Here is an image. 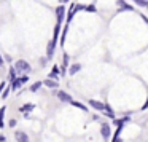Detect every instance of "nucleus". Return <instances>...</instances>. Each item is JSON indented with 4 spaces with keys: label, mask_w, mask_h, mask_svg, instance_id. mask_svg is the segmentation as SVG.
Instances as JSON below:
<instances>
[{
    "label": "nucleus",
    "mask_w": 148,
    "mask_h": 142,
    "mask_svg": "<svg viewBox=\"0 0 148 142\" xmlns=\"http://www.w3.org/2000/svg\"><path fill=\"white\" fill-rule=\"evenodd\" d=\"M26 81H29V77H14V78H11V85H10V90H13V91H18L21 86H23Z\"/></svg>",
    "instance_id": "f257e3e1"
},
{
    "label": "nucleus",
    "mask_w": 148,
    "mask_h": 142,
    "mask_svg": "<svg viewBox=\"0 0 148 142\" xmlns=\"http://www.w3.org/2000/svg\"><path fill=\"white\" fill-rule=\"evenodd\" d=\"M14 69L19 72H30V64L26 61H23V59H19V61H16V64H14Z\"/></svg>",
    "instance_id": "f03ea898"
},
{
    "label": "nucleus",
    "mask_w": 148,
    "mask_h": 142,
    "mask_svg": "<svg viewBox=\"0 0 148 142\" xmlns=\"http://www.w3.org/2000/svg\"><path fill=\"white\" fill-rule=\"evenodd\" d=\"M64 13H65V8L64 5H59V7H56V19H58V24L61 26L62 21H64Z\"/></svg>",
    "instance_id": "7ed1b4c3"
},
{
    "label": "nucleus",
    "mask_w": 148,
    "mask_h": 142,
    "mask_svg": "<svg viewBox=\"0 0 148 142\" xmlns=\"http://www.w3.org/2000/svg\"><path fill=\"white\" fill-rule=\"evenodd\" d=\"M100 136H102L103 139H108L110 136H112V129H110L108 123H102V125H100Z\"/></svg>",
    "instance_id": "20e7f679"
},
{
    "label": "nucleus",
    "mask_w": 148,
    "mask_h": 142,
    "mask_svg": "<svg viewBox=\"0 0 148 142\" xmlns=\"http://www.w3.org/2000/svg\"><path fill=\"white\" fill-rule=\"evenodd\" d=\"M116 7H118V10H127V11L134 10V7H132V5H129L126 0H116Z\"/></svg>",
    "instance_id": "39448f33"
},
{
    "label": "nucleus",
    "mask_w": 148,
    "mask_h": 142,
    "mask_svg": "<svg viewBox=\"0 0 148 142\" xmlns=\"http://www.w3.org/2000/svg\"><path fill=\"white\" fill-rule=\"evenodd\" d=\"M89 105L92 107L94 110H102V112L105 110V104L100 102V101H96V99H91L89 101Z\"/></svg>",
    "instance_id": "423d86ee"
},
{
    "label": "nucleus",
    "mask_w": 148,
    "mask_h": 142,
    "mask_svg": "<svg viewBox=\"0 0 148 142\" xmlns=\"http://www.w3.org/2000/svg\"><path fill=\"white\" fill-rule=\"evenodd\" d=\"M14 139H16L18 142H29V136H27L26 132H23V131L14 132Z\"/></svg>",
    "instance_id": "0eeeda50"
},
{
    "label": "nucleus",
    "mask_w": 148,
    "mask_h": 142,
    "mask_svg": "<svg viewBox=\"0 0 148 142\" xmlns=\"http://www.w3.org/2000/svg\"><path fill=\"white\" fill-rule=\"evenodd\" d=\"M56 96H58L62 102H70V101H72V96H70V94H67L65 91H58V93H56Z\"/></svg>",
    "instance_id": "6e6552de"
},
{
    "label": "nucleus",
    "mask_w": 148,
    "mask_h": 142,
    "mask_svg": "<svg viewBox=\"0 0 148 142\" xmlns=\"http://www.w3.org/2000/svg\"><path fill=\"white\" fill-rule=\"evenodd\" d=\"M54 50H56V43L49 42L48 46H46V56H48V59H51L53 56H54Z\"/></svg>",
    "instance_id": "1a4fd4ad"
},
{
    "label": "nucleus",
    "mask_w": 148,
    "mask_h": 142,
    "mask_svg": "<svg viewBox=\"0 0 148 142\" xmlns=\"http://www.w3.org/2000/svg\"><path fill=\"white\" fill-rule=\"evenodd\" d=\"M43 85L45 86H48V88H53V90H56V88L59 86V83L56 80H51V78H46L45 81H43Z\"/></svg>",
    "instance_id": "9d476101"
},
{
    "label": "nucleus",
    "mask_w": 148,
    "mask_h": 142,
    "mask_svg": "<svg viewBox=\"0 0 148 142\" xmlns=\"http://www.w3.org/2000/svg\"><path fill=\"white\" fill-rule=\"evenodd\" d=\"M35 109V104H32V102H29V104H24L23 107H19V110L23 113H26V112H32V110Z\"/></svg>",
    "instance_id": "9b49d317"
},
{
    "label": "nucleus",
    "mask_w": 148,
    "mask_h": 142,
    "mask_svg": "<svg viewBox=\"0 0 148 142\" xmlns=\"http://www.w3.org/2000/svg\"><path fill=\"white\" fill-rule=\"evenodd\" d=\"M70 104H72V105H73V107H77V109H81V110H83V112H88V107L84 105V104L78 102V101H73V99H72V101H70Z\"/></svg>",
    "instance_id": "f8f14e48"
},
{
    "label": "nucleus",
    "mask_w": 148,
    "mask_h": 142,
    "mask_svg": "<svg viewBox=\"0 0 148 142\" xmlns=\"http://www.w3.org/2000/svg\"><path fill=\"white\" fill-rule=\"evenodd\" d=\"M80 69H81V64H72L70 69H69V74H70V75H75L77 72H80Z\"/></svg>",
    "instance_id": "ddd939ff"
},
{
    "label": "nucleus",
    "mask_w": 148,
    "mask_h": 142,
    "mask_svg": "<svg viewBox=\"0 0 148 142\" xmlns=\"http://www.w3.org/2000/svg\"><path fill=\"white\" fill-rule=\"evenodd\" d=\"M5 112H7V107H2L0 109V128H5V121H3V118H5Z\"/></svg>",
    "instance_id": "4468645a"
},
{
    "label": "nucleus",
    "mask_w": 148,
    "mask_h": 142,
    "mask_svg": "<svg viewBox=\"0 0 148 142\" xmlns=\"http://www.w3.org/2000/svg\"><path fill=\"white\" fill-rule=\"evenodd\" d=\"M58 75H59V67H53V70L49 72V75H48V78H51V80H56L58 78Z\"/></svg>",
    "instance_id": "2eb2a0df"
},
{
    "label": "nucleus",
    "mask_w": 148,
    "mask_h": 142,
    "mask_svg": "<svg viewBox=\"0 0 148 142\" xmlns=\"http://www.w3.org/2000/svg\"><path fill=\"white\" fill-rule=\"evenodd\" d=\"M121 129H123V128H116L115 134H113L112 142H123V141H121V137H119V134H121Z\"/></svg>",
    "instance_id": "dca6fc26"
},
{
    "label": "nucleus",
    "mask_w": 148,
    "mask_h": 142,
    "mask_svg": "<svg viewBox=\"0 0 148 142\" xmlns=\"http://www.w3.org/2000/svg\"><path fill=\"white\" fill-rule=\"evenodd\" d=\"M59 32H61V26H56L54 27V32H53V40L51 42H54V43H58V37H59Z\"/></svg>",
    "instance_id": "f3484780"
},
{
    "label": "nucleus",
    "mask_w": 148,
    "mask_h": 142,
    "mask_svg": "<svg viewBox=\"0 0 148 142\" xmlns=\"http://www.w3.org/2000/svg\"><path fill=\"white\" fill-rule=\"evenodd\" d=\"M42 85H43V81H37V83H34L32 86L29 88V90L32 91V93H35V91H38L40 88H42Z\"/></svg>",
    "instance_id": "a211bd4d"
},
{
    "label": "nucleus",
    "mask_w": 148,
    "mask_h": 142,
    "mask_svg": "<svg viewBox=\"0 0 148 142\" xmlns=\"http://www.w3.org/2000/svg\"><path fill=\"white\" fill-rule=\"evenodd\" d=\"M67 30H69V24H65L64 30H62V35H61V45H64V40H65V35H67Z\"/></svg>",
    "instance_id": "6ab92c4d"
},
{
    "label": "nucleus",
    "mask_w": 148,
    "mask_h": 142,
    "mask_svg": "<svg viewBox=\"0 0 148 142\" xmlns=\"http://www.w3.org/2000/svg\"><path fill=\"white\" fill-rule=\"evenodd\" d=\"M69 62H70V58H69V54H64V58H62V69H67Z\"/></svg>",
    "instance_id": "aec40b11"
},
{
    "label": "nucleus",
    "mask_w": 148,
    "mask_h": 142,
    "mask_svg": "<svg viewBox=\"0 0 148 142\" xmlns=\"http://www.w3.org/2000/svg\"><path fill=\"white\" fill-rule=\"evenodd\" d=\"M113 125L116 126V128H123V125H124V121H123V118H116V120H113Z\"/></svg>",
    "instance_id": "412c9836"
},
{
    "label": "nucleus",
    "mask_w": 148,
    "mask_h": 142,
    "mask_svg": "<svg viewBox=\"0 0 148 142\" xmlns=\"http://www.w3.org/2000/svg\"><path fill=\"white\" fill-rule=\"evenodd\" d=\"M8 93H10V86H8V88H5V91H2L0 97H2V99H7V97H8Z\"/></svg>",
    "instance_id": "4be33fe9"
},
{
    "label": "nucleus",
    "mask_w": 148,
    "mask_h": 142,
    "mask_svg": "<svg viewBox=\"0 0 148 142\" xmlns=\"http://www.w3.org/2000/svg\"><path fill=\"white\" fill-rule=\"evenodd\" d=\"M86 11H91V13H96L97 11V8H96V5H88L86 8H84Z\"/></svg>",
    "instance_id": "5701e85b"
},
{
    "label": "nucleus",
    "mask_w": 148,
    "mask_h": 142,
    "mask_svg": "<svg viewBox=\"0 0 148 142\" xmlns=\"http://www.w3.org/2000/svg\"><path fill=\"white\" fill-rule=\"evenodd\" d=\"M134 2H135L137 5H140V7H147V5H148L147 0H134Z\"/></svg>",
    "instance_id": "b1692460"
},
{
    "label": "nucleus",
    "mask_w": 148,
    "mask_h": 142,
    "mask_svg": "<svg viewBox=\"0 0 148 142\" xmlns=\"http://www.w3.org/2000/svg\"><path fill=\"white\" fill-rule=\"evenodd\" d=\"M86 8V5H81V3H75V11H81Z\"/></svg>",
    "instance_id": "393cba45"
},
{
    "label": "nucleus",
    "mask_w": 148,
    "mask_h": 142,
    "mask_svg": "<svg viewBox=\"0 0 148 142\" xmlns=\"http://www.w3.org/2000/svg\"><path fill=\"white\" fill-rule=\"evenodd\" d=\"M103 115H105L107 118H115V113H108V112H103Z\"/></svg>",
    "instance_id": "a878e982"
},
{
    "label": "nucleus",
    "mask_w": 148,
    "mask_h": 142,
    "mask_svg": "<svg viewBox=\"0 0 148 142\" xmlns=\"http://www.w3.org/2000/svg\"><path fill=\"white\" fill-rule=\"evenodd\" d=\"M5 85H7V83H5V81H2V83H0V94H2V91H3Z\"/></svg>",
    "instance_id": "bb28decb"
},
{
    "label": "nucleus",
    "mask_w": 148,
    "mask_h": 142,
    "mask_svg": "<svg viewBox=\"0 0 148 142\" xmlns=\"http://www.w3.org/2000/svg\"><path fill=\"white\" fill-rule=\"evenodd\" d=\"M0 142H7V137L3 134H0Z\"/></svg>",
    "instance_id": "cd10ccee"
},
{
    "label": "nucleus",
    "mask_w": 148,
    "mask_h": 142,
    "mask_svg": "<svg viewBox=\"0 0 148 142\" xmlns=\"http://www.w3.org/2000/svg\"><path fill=\"white\" fill-rule=\"evenodd\" d=\"M10 126H11V128H14V126H16V120H11V121H10Z\"/></svg>",
    "instance_id": "c85d7f7f"
},
{
    "label": "nucleus",
    "mask_w": 148,
    "mask_h": 142,
    "mask_svg": "<svg viewBox=\"0 0 148 142\" xmlns=\"http://www.w3.org/2000/svg\"><path fill=\"white\" fill-rule=\"evenodd\" d=\"M145 109H148V99L145 101V104H143V107H142V110H145Z\"/></svg>",
    "instance_id": "c756f323"
},
{
    "label": "nucleus",
    "mask_w": 148,
    "mask_h": 142,
    "mask_svg": "<svg viewBox=\"0 0 148 142\" xmlns=\"http://www.w3.org/2000/svg\"><path fill=\"white\" fill-rule=\"evenodd\" d=\"M142 18H143V21H145V23L148 24V18H147V16H142Z\"/></svg>",
    "instance_id": "7c9ffc66"
},
{
    "label": "nucleus",
    "mask_w": 148,
    "mask_h": 142,
    "mask_svg": "<svg viewBox=\"0 0 148 142\" xmlns=\"http://www.w3.org/2000/svg\"><path fill=\"white\" fill-rule=\"evenodd\" d=\"M0 64H3V59H2V56H0Z\"/></svg>",
    "instance_id": "2f4dec72"
},
{
    "label": "nucleus",
    "mask_w": 148,
    "mask_h": 142,
    "mask_svg": "<svg viewBox=\"0 0 148 142\" xmlns=\"http://www.w3.org/2000/svg\"><path fill=\"white\" fill-rule=\"evenodd\" d=\"M65 2H69V0H61V3H65Z\"/></svg>",
    "instance_id": "473e14b6"
},
{
    "label": "nucleus",
    "mask_w": 148,
    "mask_h": 142,
    "mask_svg": "<svg viewBox=\"0 0 148 142\" xmlns=\"http://www.w3.org/2000/svg\"><path fill=\"white\" fill-rule=\"evenodd\" d=\"M0 65H3V64H0Z\"/></svg>",
    "instance_id": "72a5a7b5"
},
{
    "label": "nucleus",
    "mask_w": 148,
    "mask_h": 142,
    "mask_svg": "<svg viewBox=\"0 0 148 142\" xmlns=\"http://www.w3.org/2000/svg\"><path fill=\"white\" fill-rule=\"evenodd\" d=\"M147 8H148V5H147Z\"/></svg>",
    "instance_id": "f704fd0d"
}]
</instances>
